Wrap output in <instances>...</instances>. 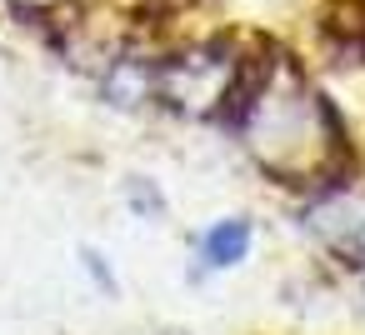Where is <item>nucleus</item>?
<instances>
[{
    "label": "nucleus",
    "instance_id": "f257e3e1",
    "mask_svg": "<svg viewBox=\"0 0 365 335\" xmlns=\"http://www.w3.org/2000/svg\"><path fill=\"white\" fill-rule=\"evenodd\" d=\"M215 125H225L270 180L300 185L305 195L355 185V145L340 105L310 81L300 56L275 41L245 46Z\"/></svg>",
    "mask_w": 365,
    "mask_h": 335
},
{
    "label": "nucleus",
    "instance_id": "f03ea898",
    "mask_svg": "<svg viewBox=\"0 0 365 335\" xmlns=\"http://www.w3.org/2000/svg\"><path fill=\"white\" fill-rule=\"evenodd\" d=\"M240 56L245 46L235 36H195L170 51H155V105L170 115L215 120L235 86Z\"/></svg>",
    "mask_w": 365,
    "mask_h": 335
},
{
    "label": "nucleus",
    "instance_id": "7ed1b4c3",
    "mask_svg": "<svg viewBox=\"0 0 365 335\" xmlns=\"http://www.w3.org/2000/svg\"><path fill=\"white\" fill-rule=\"evenodd\" d=\"M250 250H255V220L250 215H220L190 235V280L225 275V270L245 265Z\"/></svg>",
    "mask_w": 365,
    "mask_h": 335
},
{
    "label": "nucleus",
    "instance_id": "20e7f679",
    "mask_svg": "<svg viewBox=\"0 0 365 335\" xmlns=\"http://www.w3.org/2000/svg\"><path fill=\"white\" fill-rule=\"evenodd\" d=\"M315 36L330 61L365 66V0H325L315 16Z\"/></svg>",
    "mask_w": 365,
    "mask_h": 335
},
{
    "label": "nucleus",
    "instance_id": "39448f33",
    "mask_svg": "<svg viewBox=\"0 0 365 335\" xmlns=\"http://www.w3.org/2000/svg\"><path fill=\"white\" fill-rule=\"evenodd\" d=\"M125 205H130L140 220H165V210H170V205H165V190H160L150 175H130V180H125Z\"/></svg>",
    "mask_w": 365,
    "mask_h": 335
},
{
    "label": "nucleus",
    "instance_id": "423d86ee",
    "mask_svg": "<svg viewBox=\"0 0 365 335\" xmlns=\"http://www.w3.org/2000/svg\"><path fill=\"white\" fill-rule=\"evenodd\" d=\"M81 270H86V275L96 280V290H101V295H115V290H120V280H115V270L106 265V255H101L96 245H81Z\"/></svg>",
    "mask_w": 365,
    "mask_h": 335
},
{
    "label": "nucleus",
    "instance_id": "0eeeda50",
    "mask_svg": "<svg viewBox=\"0 0 365 335\" xmlns=\"http://www.w3.org/2000/svg\"><path fill=\"white\" fill-rule=\"evenodd\" d=\"M6 6L16 16H26V21H56V16H66L76 6V0H6Z\"/></svg>",
    "mask_w": 365,
    "mask_h": 335
},
{
    "label": "nucleus",
    "instance_id": "6e6552de",
    "mask_svg": "<svg viewBox=\"0 0 365 335\" xmlns=\"http://www.w3.org/2000/svg\"><path fill=\"white\" fill-rule=\"evenodd\" d=\"M360 290H365V275H360Z\"/></svg>",
    "mask_w": 365,
    "mask_h": 335
}]
</instances>
